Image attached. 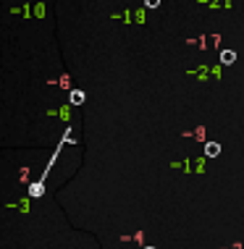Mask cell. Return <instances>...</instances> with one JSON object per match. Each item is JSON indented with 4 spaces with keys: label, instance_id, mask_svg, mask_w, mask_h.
Here are the masks:
<instances>
[{
    "label": "cell",
    "instance_id": "obj_5",
    "mask_svg": "<svg viewBox=\"0 0 244 249\" xmlns=\"http://www.w3.org/2000/svg\"><path fill=\"white\" fill-rule=\"evenodd\" d=\"M145 5H147V8H158L160 3H158V0H145Z\"/></svg>",
    "mask_w": 244,
    "mask_h": 249
},
{
    "label": "cell",
    "instance_id": "obj_2",
    "mask_svg": "<svg viewBox=\"0 0 244 249\" xmlns=\"http://www.w3.org/2000/svg\"><path fill=\"white\" fill-rule=\"evenodd\" d=\"M205 155H207V158H218V155H221V144L218 142H205Z\"/></svg>",
    "mask_w": 244,
    "mask_h": 249
},
{
    "label": "cell",
    "instance_id": "obj_4",
    "mask_svg": "<svg viewBox=\"0 0 244 249\" xmlns=\"http://www.w3.org/2000/svg\"><path fill=\"white\" fill-rule=\"evenodd\" d=\"M84 100H87V97H84V92H81V89H74L71 95H69V103H71V105H81Z\"/></svg>",
    "mask_w": 244,
    "mask_h": 249
},
{
    "label": "cell",
    "instance_id": "obj_1",
    "mask_svg": "<svg viewBox=\"0 0 244 249\" xmlns=\"http://www.w3.org/2000/svg\"><path fill=\"white\" fill-rule=\"evenodd\" d=\"M63 144H76V139L71 137V126L63 131V137H60V142H58V147H56V152H53V158H50V163L45 165V171H42V176H39L35 184H29V189H26V194H29V199H39L45 194V181H47V176H50V171H53V165H56V160L60 158V150H63Z\"/></svg>",
    "mask_w": 244,
    "mask_h": 249
},
{
    "label": "cell",
    "instance_id": "obj_6",
    "mask_svg": "<svg viewBox=\"0 0 244 249\" xmlns=\"http://www.w3.org/2000/svg\"><path fill=\"white\" fill-rule=\"evenodd\" d=\"M142 249H158V247H150V244H147V247H142Z\"/></svg>",
    "mask_w": 244,
    "mask_h": 249
},
{
    "label": "cell",
    "instance_id": "obj_3",
    "mask_svg": "<svg viewBox=\"0 0 244 249\" xmlns=\"http://www.w3.org/2000/svg\"><path fill=\"white\" fill-rule=\"evenodd\" d=\"M234 60H236V53H234V50H228V48L221 50V63H223V66H231Z\"/></svg>",
    "mask_w": 244,
    "mask_h": 249
}]
</instances>
